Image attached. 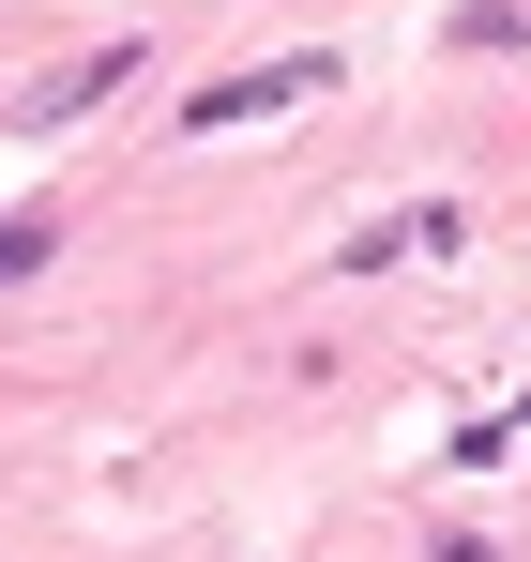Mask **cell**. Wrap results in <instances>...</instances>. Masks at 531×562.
I'll return each instance as SVG.
<instances>
[{"instance_id":"cell-1","label":"cell","mask_w":531,"mask_h":562,"mask_svg":"<svg viewBox=\"0 0 531 562\" xmlns=\"http://www.w3.org/2000/svg\"><path fill=\"white\" fill-rule=\"evenodd\" d=\"M319 92H335V61H319V46H289V61H259V77H213L182 122H197V137H244V122H273V106H319Z\"/></svg>"},{"instance_id":"cell-2","label":"cell","mask_w":531,"mask_h":562,"mask_svg":"<svg viewBox=\"0 0 531 562\" xmlns=\"http://www.w3.org/2000/svg\"><path fill=\"white\" fill-rule=\"evenodd\" d=\"M122 77H137V46H91V61H61V77L31 92V122H77V106H106Z\"/></svg>"},{"instance_id":"cell-3","label":"cell","mask_w":531,"mask_h":562,"mask_svg":"<svg viewBox=\"0 0 531 562\" xmlns=\"http://www.w3.org/2000/svg\"><path fill=\"white\" fill-rule=\"evenodd\" d=\"M455 46H531V0H455Z\"/></svg>"},{"instance_id":"cell-4","label":"cell","mask_w":531,"mask_h":562,"mask_svg":"<svg viewBox=\"0 0 531 562\" xmlns=\"http://www.w3.org/2000/svg\"><path fill=\"white\" fill-rule=\"evenodd\" d=\"M46 244H61L46 213H0V289H15V274H46Z\"/></svg>"},{"instance_id":"cell-5","label":"cell","mask_w":531,"mask_h":562,"mask_svg":"<svg viewBox=\"0 0 531 562\" xmlns=\"http://www.w3.org/2000/svg\"><path fill=\"white\" fill-rule=\"evenodd\" d=\"M441 562H501V548H486V532H441Z\"/></svg>"}]
</instances>
